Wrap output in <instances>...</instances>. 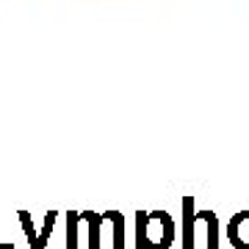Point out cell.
I'll use <instances>...</instances> for the list:
<instances>
[{"instance_id":"cell-1","label":"cell","mask_w":249,"mask_h":249,"mask_svg":"<svg viewBox=\"0 0 249 249\" xmlns=\"http://www.w3.org/2000/svg\"><path fill=\"white\" fill-rule=\"evenodd\" d=\"M227 238L235 249H249V211L232 216L230 227H227Z\"/></svg>"}]
</instances>
